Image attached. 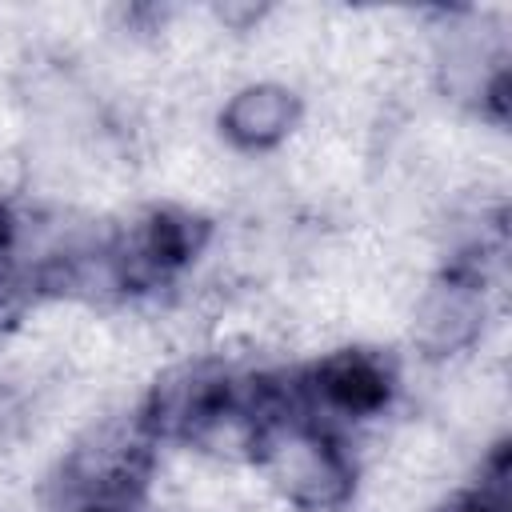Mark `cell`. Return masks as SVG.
Listing matches in <instances>:
<instances>
[{
  "label": "cell",
  "mask_w": 512,
  "mask_h": 512,
  "mask_svg": "<svg viewBox=\"0 0 512 512\" xmlns=\"http://www.w3.org/2000/svg\"><path fill=\"white\" fill-rule=\"evenodd\" d=\"M160 444L136 412L84 428L44 484V512H144Z\"/></svg>",
  "instance_id": "obj_2"
},
{
  "label": "cell",
  "mask_w": 512,
  "mask_h": 512,
  "mask_svg": "<svg viewBox=\"0 0 512 512\" xmlns=\"http://www.w3.org/2000/svg\"><path fill=\"white\" fill-rule=\"evenodd\" d=\"M500 248L504 244L472 236L456 244L432 272L412 316V344L420 348V356L452 360L484 336L492 308V268L500 260Z\"/></svg>",
  "instance_id": "obj_5"
},
{
  "label": "cell",
  "mask_w": 512,
  "mask_h": 512,
  "mask_svg": "<svg viewBox=\"0 0 512 512\" xmlns=\"http://www.w3.org/2000/svg\"><path fill=\"white\" fill-rule=\"evenodd\" d=\"M240 452L300 512H336L360 484L344 428L304 404L296 368H272Z\"/></svg>",
  "instance_id": "obj_1"
},
{
  "label": "cell",
  "mask_w": 512,
  "mask_h": 512,
  "mask_svg": "<svg viewBox=\"0 0 512 512\" xmlns=\"http://www.w3.org/2000/svg\"><path fill=\"white\" fill-rule=\"evenodd\" d=\"M304 120V96L280 80H256L236 88L216 112L220 140L236 152L260 156L280 148Z\"/></svg>",
  "instance_id": "obj_7"
},
{
  "label": "cell",
  "mask_w": 512,
  "mask_h": 512,
  "mask_svg": "<svg viewBox=\"0 0 512 512\" xmlns=\"http://www.w3.org/2000/svg\"><path fill=\"white\" fill-rule=\"evenodd\" d=\"M40 304V288L32 276V264H24L20 256L12 264L0 268V336H8L12 328H20V320Z\"/></svg>",
  "instance_id": "obj_9"
},
{
  "label": "cell",
  "mask_w": 512,
  "mask_h": 512,
  "mask_svg": "<svg viewBox=\"0 0 512 512\" xmlns=\"http://www.w3.org/2000/svg\"><path fill=\"white\" fill-rule=\"evenodd\" d=\"M508 480H512V456H508V440L500 436L480 460L476 480L452 492L440 504V512H508Z\"/></svg>",
  "instance_id": "obj_8"
},
{
  "label": "cell",
  "mask_w": 512,
  "mask_h": 512,
  "mask_svg": "<svg viewBox=\"0 0 512 512\" xmlns=\"http://www.w3.org/2000/svg\"><path fill=\"white\" fill-rule=\"evenodd\" d=\"M244 388L248 372L200 356L168 368L148 384L140 404L132 408L144 432L164 448V444H184V448H208L216 440H236L244 444Z\"/></svg>",
  "instance_id": "obj_3"
},
{
  "label": "cell",
  "mask_w": 512,
  "mask_h": 512,
  "mask_svg": "<svg viewBox=\"0 0 512 512\" xmlns=\"http://www.w3.org/2000/svg\"><path fill=\"white\" fill-rule=\"evenodd\" d=\"M216 236L212 216L184 204H148L116 224L100 248L116 300H140L172 288L208 252Z\"/></svg>",
  "instance_id": "obj_4"
},
{
  "label": "cell",
  "mask_w": 512,
  "mask_h": 512,
  "mask_svg": "<svg viewBox=\"0 0 512 512\" xmlns=\"http://www.w3.org/2000/svg\"><path fill=\"white\" fill-rule=\"evenodd\" d=\"M304 404L332 420V424H356L384 416L400 392V368L388 352L368 344H344L324 352L320 360L296 368Z\"/></svg>",
  "instance_id": "obj_6"
},
{
  "label": "cell",
  "mask_w": 512,
  "mask_h": 512,
  "mask_svg": "<svg viewBox=\"0 0 512 512\" xmlns=\"http://www.w3.org/2000/svg\"><path fill=\"white\" fill-rule=\"evenodd\" d=\"M16 248H20V216H16V208L0 196V268L16 260Z\"/></svg>",
  "instance_id": "obj_10"
}]
</instances>
